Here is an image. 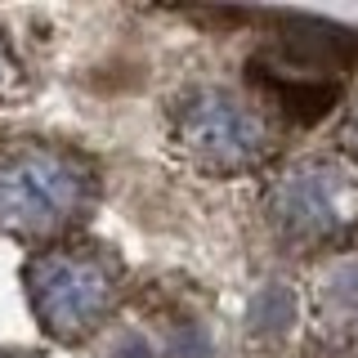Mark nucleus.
<instances>
[{"label": "nucleus", "mask_w": 358, "mask_h": 358, "mask_svg": "<svg viewBox=\"0 0 358 358\" xmlns=\"http://www.w3.org/2000/svg\"><path fill=\"white\" fill-rule=\"evenodd\" d=\"M90 175L72 152L22 143L0 152V229L54 233L81 215Z\"/></svg>", "instance_id": "obj_1"}, {"label": "nucleus", "mask_w": 358, "mask_h": 358, "mask_svg": "<svg viewBox=\"0 0 358 358\" xmlns=\"http://www.w3.org/2000/svg\"><path fill=\"white\" fill-rule=\"evenodd\" d=\"M268 215L291 242L327 246L358 224V175L331 157H309L278 175Z\"/></svg>", "instance_id": "obj_2"}, {"label": "nucleus", "mask_w": 358, "mask_h": 358, "mask_svg": "<svg viewBox=\"0 0 358 358\" xmlns=\"http://www.w3.org/2000/svg\"><path fill=\"white\" fill-rule=\"evenodd\" d=\"M179 143L210 171H246L268 152L273 134L255 103L229 90H197L179 108Z\"/></svg>", "instance_id": "obj_3"}, {"label": "nucleus", "mask_w": 358, "mask_h": 358, "mask_svg": "<svg viewBox=\"0 0 358 358\" xmlns=\"http://www.w3.org/2000/svg\"><path fill=\"white\" fill-rule=\"evenodd\" d=\"M112 291H117L112 264L94 251H81V246H59V251L41 255L31 268L36 309L59 336L94 327L112 305Z\"/></svg>", "instance_id": "obj_4"}, {"label": "nucleus", "mask_w": 358, "mask_h": 358, "mask_svg": "<svg viewBox=\"0 0 358 358\" xmlns=\"http://www.w3.org/2000/svg\"><path fill=\"white\" fill-rule=\"evenodd\" d=\"M327 305H331V318L358 322V260H345V264L331 268V278H327Z\"/></svg>", "instance_id": "obj_5"}, {"label": "nucleus", "mask_w": 358, "mask_h": 358, "mask_svg": "<svg viewBox=\"0 0 358 358\" xmlns=\"http://www.w3.org/2000/svg\"><path fill=\"white\" fill-rule=\"evenodd\" d=\"M341 143H345V152L358 162V103L350 108V117H345V126H341Z\"/></svg>", "instance_id": "obj_6"}]
</instances>
